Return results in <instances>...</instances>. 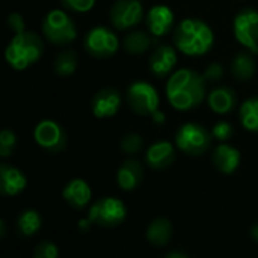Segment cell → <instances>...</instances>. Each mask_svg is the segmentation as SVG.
Masks as SVG:
<instances>
[{
	"mask_svg": "<svg viewBox=\"0 0 258 258\" xmlns=\"http://www.w3.org/2000/svg\"><path fill=\"white\" fill-rule=\"evenodd\" d=\"M86 53L97 59H106L113 56L119 48V39L116 33L106 26H95L88 30L83 39Z\"/></svg>",
	"mask_w": 258,
	"mask_h": 258,
	"instance_id": "52a82bcc",
	"label": "cell"
},
{
	"mask_svg": "<svg viewBox=\"0 0 258 258\" xmlns=\"http://www.w3.org/2000/svg\"><path fill=\"white\" fill-rule=\"evenodd\" d=\"M35 142L48 153H62L67 148V135L60 124L53 119H44L33 130Z\"/></svg>",
	"mask_w": 258,
	"mask_h": 258,
	"instance_id": "30bf717a",
	"label": "cell"
},
{
	"mask_svg": "<svg viewBox=\"0 0 258 258\" xmlns=\"http://www.w3.org/2000/svg\"><path fill=\"white\" fill-rule=\"evenodd\" d=\"M213 165L219 172L230 175V174L236 172L240 165V151L237 148L222 142L213 151Z\"/></svg>",
	"mask_w": 258,
	"mask_h": 258,
	"instance_id": "d6986e66",
	"label": "cell"
},
{
	"mask_svg": "<svg viewBox=\"0 0 258 258\" xmlns=\"http://www.w3.org/2000/svg\"><path fill=\"white\" fill-rule=\"evenodd\" d=\"M144 145H145L144 138L139 133H133V132L125 133L122 136V139H121V144H119L122 153H125L128 156H133V154L141 153L142 148H144Z\"/></svg>",
	"mask_w": 258,
	"mask_h": 258,
	"instance_id": "4316f807",
	"label": "cell"
},
{
	"mask_svg": "<svg viewBox=\"0 0 258 258\" xmlns=\"http://www.w3.org/2000/svg\"><path fill=\"white\" fill-rule=\"evenodd\" d=\"M231 73L239 82H249L255 74V59L252 51H239L231 62Z\"/></svg>",
	"mask_w": 258,
	"mask_h": 258,
	"instance_id": "603a6c76",
	"label": "cell"
},
{
	"mask_svg": "<svg viewBox=\"0 0 258 258\" xmlns=\"http://www.w3.org/2000/svg\"><path fill=\"white\" fill-rule=\"evenodd\" d=\"M127 216L125 204L115 197H103L97 200L88 210V218L94 225L113 228L124 222Z\"/></svg>",
	"mask_w": 258,
	"mask_h": 258,
	"instance_id": "8992f818",
	"label": "cell"
},
{
	"mask_svg": "<svg viewBox=\"0 0 258 258\" xmlns=\"http://www.w3.org/2000/svg\"><path fill=\"white\" fill-rule=\"evenodd\" d=\"M145 24L153 36L162 38L168 35L174 26V12L165 5H156L147 12Z\"/></svg>",
	"mask_w": 258,
	"mask_h": 258,
	"instance_id": "4fadbf2b",
	"label": "cell"
},
{
	"mask_svg": "<svg viewBox=\"0 0 258 258\" xmlns=\"http://www.w3.org/2000/svg\"><path fill=\"white\" fill-rule=\"evenodd\" d=\"M91 225H94V224L89 221V218H86V219H80V221H79V230H80L82 233H86V231H89Z\"/></svg>",
	"mask_w": 258,
	"mask_h": 258,
	"instance_id": "e575fe53",
	"label": "cell"
},
{
	"mask_svg": "<svg viewBox=\"0 0 258 258\" xmlns=\"http://www.w3.org/2000/svg\"><path fill=\"white\" fill-rule=\"evenodd\" d=\"M234 36L239 44H242L246 50L258 53V11L255 9H243L234 17L233 23Z\"/></svg>",
	"mask_w": 258,
	"mask_h": 258,
	"instance_id": "9c48e42d",
	"label": "cell"
},
{
	"mask_svg": "<svg viewBox=\"0 0 258 258\" xmlns=\"http://www.w3.org/2000/svg\"><path fill=\"white\" fill-rule=\"evenodd\" d=\"M151 119H153V122L154 124H157V125H162V124H165V121H166V116H165V113L162 112V110H156L153 115H151Z\"/></svg>",
	"mask_w": 258,
	"mask_h": 258,
	"instance_id": "836d02e7",
	"label": "cell"
},
{
	"mask_svg": "<svg viewBox=\"0 0 258 258\" xmlns=\"http://www.w3.org/2000/svg\"><path fill=\"white\" fill-rule=\"evenodd\" d=\"M60 3L68 11L82 14V12L91 11L94 8V5H95V0H60Z\"/></svg>",
	"mask_w": 258,
	"mask_h": 258,
	"instance_id": "4dcf8cb0",
	"label": "cell"
},
{
	"mask_svg": "<svg viewBox=\"0 0 258 258\" xmlns=\"http://www.w3.org/2000/svg\"><path fill=\"white\" fill-rule=\"evenodd\" d=\"M53 70L59 77H68L77 70V54L74 50H65L59 53L53 62Z\"/></svg>",
	"mask_w": 258,
	"mask_h": 258,
	"instance_id": "d4e9b609",
	"label": "cell"
},
{
	"mask_svg": "<svg viewBox=\"0 0 258 258\" xmlns=\"http://www.w3.org/2000/svg\"><path fill=\"white\" fill-rule=\"evenodd\" d=\"M203 74H204V77L207 79V82H218V80H221V79L224 77V68H222L221 63L213 62V63H210V65L206 68V71H204Z\"/></svg>",
	"mask_w": 258,
	"mask_h": 258,
	"instance_id": "1f68e13d",
	"label": "cell"
},
{
	"mask_svg": "<svg viewBox=\"0 0 258 258\" xmlns=\"http://www.w3.org/2000/svg\"><path fill=\"white\" fill-rule=\"evenodd\" d=\"M59 249L53 242H41L33 249V258H57Z\"/></svg>",
	"mask_w": 258,
	"mask_h": 258,
	"instance_id": "f1b7e54d",
	"label": "cell"
},
{
	"mask_svg": "<svg viewBox=\"0 0 258 258\" xmlns=\"http://www.w3.org/2000/svg\"><path fill=\"white\" fill-rule=\"evenodd\" d=\"M177 62H178L177 50L168 44H162L157 45L150 56V71L156 77L163 79L172 73Z\"/></svg>",
	"mask_w": 258,
	"mask_h": 258,
	"instance_id": "5bb4252c",
	"label": "cell"
},
{
	"mask_svg": "<svg viewBox=\"0 0 258 258\" xmlns=\"http://www.w3.org/2000/svg\"><path fill=\"white\" fill-rule=\"evenodd\" d=\"M147 240L157 248H163L171 242L172 237V224L166 218H157L150 222L145 231Z\"/></svg>",
	"mask_w": 258,
	"mask_h": 258,
	"instance_id": "44dd1931",
	"label": "cell"
},
{
	"mask_svg": "<svg viewBox=\"0 0 258 258\" xmlns=\"http://www.w3.org/2000/svg\"><path fill=\"white\" fill-rule=\"evenodd\" d=\"M42 33L45 39L54 45H68L77 38L74 20L62 9H53L45 15Z\"/></svg>",
	"mask_w": 258,
	"mask_h": 258,
	"instance_id": "277c9868",
	"label": "cell"
},
{
	"mask_svg": "<svg viewBox=\"0 0 258 258\" xmlns=\"http://www.w3.org/2000/svg\"><path fill=\"white\" fill-rule=\"evenodd\" d=\"M15 145H17V136L12 130H2L0 132V156L3 159L12 156L14 150H15Z\"/></svg>",
	"mask_w": 258,
	"mask_h": 258,
	"instance_id": "83f0119b",
	"label": "cell"
},
{
	"mask_svg": "<svg viewBox=\"0 0 258 258\" xmlns=\"http://www.w3.org/2000/svg\"><path fill=\"white\" fill-rule=\"evenodd\" d=\"M8 27L14 32V33H18V32H23L26 30V23L23 20V17L17 12L11 14L8 17Z\"/></svg>",
	"mask_w": 258,
	"mask_h": 258,
	"instance_id": "d6a6232c",
	"label": "cell"
},
{
	"mask_svg": "<svg viewBox=\"0 0 258 258\" xmlns=\"http://www.w3.org/2000/svg\"><path fill=\"white\" fill-rule=\"evenodd\" d=\"M242 125L249 132H258V97H251L243 101L240 107Z\"/></svg>",
	"mask_w": 258,
	"mask_h": 258,
	"instance_id": "484cf974",
	"label": "cell"
},
{
	"mask_svg": "<svg viewBox=\"0 0 258 258\" xmlns=\"http://www.w3.org/2000/svg\"><path fill=\"white\" fill-rule=\"evenodd\" d=\"M189 255L186 252H181V251H169L166 254V258H187Z\"/></svg>",
	"mask_w": 258,
	"mask_h": 258,
	"instance_id": "d590c367",
	"label": "cell"
},
{
	"mask_svg": "<svg viewBox=\"0 0 258 258\" xmlns=\"http://www.w3.org/2000/svg\"><path fill=\"white\" fill-rule=\"evenodd\" d=\"M27 186L26 175L15 166L2 163L0 165V192L5 197L20 195Z\"/></svg>",
	"mask_w": 258,
	"mask_h": 258,
	"instance_id": "2e32d148",
	"label": "cell"
},
{
	"mask_svg": "<svg viewBox=\"0 0 258 258\" xmlns=\"http://www.w3.org/2000/svg\"><path fill=\"white\" fill-rule=\"evenodd\" d=\"M127 103L130 109L141 116L153 115L160 104L157 89L148 82H135L127 89Z\"/></svg>",
	"mask_w": 258,
	"mask_h": 258,
	"instance_id": "ba28073f",
	"label": "cell"
},
{
	"mask_svg": "<svg viewBox=\"0 0 258 258\" xmlns=\"http://www.w3.org/2000/svg\"><path fill=\"white\" fill-rule=\"evenodd\" d=\"M121 92L116 88H103L92 97L91 109L95 118H112L121 109Z\"/></svg>",
	"mask_w": 258,
	"mask_h": 258,
	"instance_id": "7c38bea8",
	"label": "cell"
},
{
	"mask_svg": "<svg viewBox=\"0 0 258 258\" xmlns=\"http://www.w3.org/2000/svg\"><path fill=\"white\" fill-rule=\"evenodd\" d=\"M144 20L141 0H116L110 9V21L118 30H128Z\"/></svg>",
	"mask_w": 258,
	"mask_h": 258,
	"instance_id": "8fae6325",
	"label": "cell"
},
{
	"mask_svg": "<svg viewBox=\"0 0 258 258\" xmlns=\"http://www.w3.org/2000/svg\"><path fill=\"white\" fill-rule=\"evenodd\" d=\"M212 135L215 139H218L219 142H227L231 136H233V127L230 122L227 121H219L213 125L212 128Z\"/></svg>",
	"mask_w": 258,
	"mask_h": 258,
	"instance_id": "f546056e",
	"label": "cell"
},
{
	"mask_svg": "<svg viewBox=\"0 0 258 258\" xmlns=\"http://www.w3.org/2000/svg\"><path fill=\"white\" fill-rule=\"evenodd\" d=\"M212 132L198 122L183 124L175 135V145L180 151L189 156H203L209 151L213 141Z\"/></svg>",
	"mask_w": 258,
	"mask_h": 258,
	"instance_id": "5b68a950",
	"label": "cell"
},
{
	"mask_svg": "<svg viewBox=\"0 0 258 258\" xmlns=\"http://www.w3.org/2000/svg\"><path fill=\"white\" fill-rule=\"evenodd\" d=\"M209 107L218 115H227L234 110L237 104V95L234 89L228 86H218L212 89L207 95Z\"/></svg>",
	"mask_w": 258,
	"mask_h": 258,
	"instance_id": "ffe728a7",
	"label": "cell"
},
{
	"mask_svg": "<svg viewBox=\"0 0 258 258\" xmlns=\"http://www.w3.org/2000/svg\"><path fill=\"white\" fill-rule=\"evenodd\" d=\"M207 92V79L204 74L181 68L171 74L166 83V97L171 106L177 110H192L198 107Z\"/></svg>",
	"mask_w": 258,
	"mask_h": 258,
	"instance_id": "6da1fadb",
	"label": "cell"
},
{
	"mask_svg": "<svg viewBox=\"0 0 258 258\" xmlns=\"http://www.w3.org/2000/svg\"><path fill=\"white\" fill-rule=\"evenodd\" d=\"M251 237H252V240H255L258 243V222L254 224L252 228H251Z\"/></svg>",
	"mask_w": 258,
	"mask_h": 258,
	"instance_id": "8d00e7d4",
	"label": "cell"
},
{
	"mask_svg": "<svg viewBox=\"0 0 258 258\" xmlns=\"http://www.w3.org/2000/svg\"><path fill=\"white\" fill-rule=\"evenodd\" d=\"M142 180H144V168L141 162L136 159H128L118 168L116 183L119 189L125 192L135 190L138 186H141Z\"/></svg>",
	"mask_w": 258,
	"mask_h": 258,
	"instance_id": "ac0fdd59",
	"label": "cell"
},
{
	"mask_svg": "<svg viewBox=\"0 0 258 258\" xmlns=\"http://www.w3.org/2000/svg\"><path fill=\"white\" fill-rule=\"evenodd\" d=\"M42 53L44 44L41 36L35 32L23 30L15 33V36L9 41L5 50V57L14 70L23 71L38 62Z\"/></svg>",
	"mask_w": 258,
	"mask_h": 258,
	"instance_id": "3957f363",
	"label": "cell"
},
{
	"mask_svg": "<svg viewBox=\"0 0 258 258\" xmlns=\"http://www.w3.org/2000/svg\"><path fill=\"white\" fill-rule=\"evenodd\" d=\"M154 38L156 36H153L150 32L136 29V30H132L124 38L122 47L128 54L139 56V54H144L145 51H148L151 48V45L154 44Z\"/></svg>",
	"mask_w": 258,
	"mask_h": 258,
	"instance_id": "7402d4cb",
	"label": "cell"
},
{
	"mask_svg": "<svg viewBox=\"0 0 258 258\" xmlns=\"http://www.w3.org/2000/svg\"><path fill=\"white\" fill-rule=\"evenodd\" d=\"M62 197L71 209L83 210L92 198V190L85 180L74 178L65 184L62 190Z\"/></svg>",
	"mask_w": 258,
	"mask_h": 258,
	"instance_id": "9a60e30c",
	"label": "cell"
},
{
	"mask_svg": "<svg viewBox=\"0 0 258 258\" xmlns=\"http://www.w3.org/2000/svg\"><path fill=\"white\" fill-rule=\"evenodd\" d=\"M41 224H42L41 215L35 209H26L17 218V231L21 237L29 239L39 231Z\"/></svg>",
	"mask_w": 258,
	"mask_h": 258,
	"instance_id": "cb8c5ba5",
	"label": "cell"
},
{
	"mask_svg": "<svg viewBox=\"0 0 258 258\" xmlns=\"http://www.w3.org/2000/svg\"><path fill=\"white\" fill-rule=\"evenodd\" d=\"M145 162L153 169H166L175 162L174 145L168 141H159L148 147L145 153Z\"/></svg>",
	"mask_w": 258,
	"mask_h": 258,
	"instance_id": "e0dca14e",
	"label": "cell"
},
{
	"mask_svg": "<svg viewBox=\"0 0 258 258\" xmlns=\"http://www.w3.org/2000/svg\"><path fill=\"white\" fill-rule=\"evenodd\" d=\"M5 233H6V228H5V221H0V236L5 237Z\"/></svg>",
	"mask_w": 258,
	"mask_h": 258,
	"instance_id": "74e56055",
	"label": "cell"
},
{
	"mask_svg": "<svg viewBox=\"0 0 258 258\" xmlns=\"http://www.w3.org/2000/svg\"><path fill=\"white\" fill-rule=\"evenodd\" d=\"M213 42L215 33L212 27L198 18H184L174 32L175 48L186 56H203L213 47Z\"/></svg>",
	"mask_w": 258,
	"mask_h": 258,
	"instance_id": "7a4b0ae2",
	"label": "cell"
}]
</instances>
